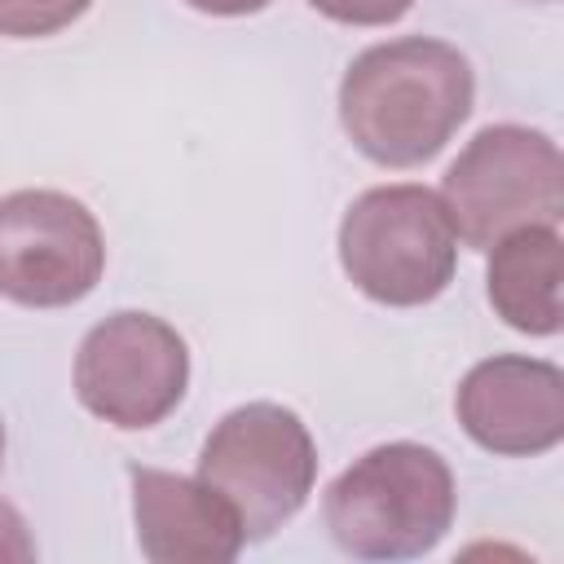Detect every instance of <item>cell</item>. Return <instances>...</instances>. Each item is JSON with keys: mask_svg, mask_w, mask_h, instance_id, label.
<instances>
[{"mask_svg": "<svg viewBox=\"0 0 564 564\" xmlns=\"http://www.w3.org/2000/svg\"><path fill=\"white\" fill-rule=\"evenodd\" d=\"M467 57L432 35H401L352 57L339 84V123L379 167H419L445 150L471 115Z\"/></svg>", "mask_w": 564, "mask_h": 564, "instance_id": "1", "label": "cell"}, {"mask_svg": "<svg viewBox=\"0 0 564 564\" xmlns=\"http://www.w3.org/2000/svg\"><path fill=\"white\" fill-rule=\"evenodd\" d=\"M326 529L357 560H410L432 551L454 524V471L414 441L361 454L326 489Z\"/></svg>", "mask_w": 564, "mask_h": 564, "instance_id": "2", "label": "cell"}, {"mask_svg": "<svg viewBox=\"0 0 564 564\" xmlns=\"http://www.w3.org/2000/svg\"><path fill=\"white\" fill-rule=\"evenodd\" d=\"M339 264L361 295L388 308L436 300L458 264V234L427 185H375L339 220Z\"/></svg>", "mask_w": 564, "mask_h": 564, "instance_id": "3", "label": "cell"}, {"mask_svg": "<svg viewBox=\"0 0 564 564\" xmlns=\"http://www.w3.org/2000/svg\"><path fill=\"white\" fill-rule=\"evenodd\" d=\"M441 203L454 234L489 251L498 238L529 225H560L564 163L546 132L520 123L480 128L441 181Z\"/></svg>", "mask_w": 564, "mask_h": 564, "instance_id": "4", "label": "cell"}, {"mask_svg": "<svg viewBox=\"0 0 564 564\" xmlns=\"http://www.w3.org/2000/svg\"><path fill=\"white\" fill-rule=\"evenodd\" d=\"M198 480L238 511L247 542H264L313 494L317 449L295 410L251 401L212 427L198 454Z\"/></svg>", "mask_w": 564, "mask_h": 564, "instance_id": "5", "label": "cell"}, {"mask_svg": "<svg viewBox=\"0 0 564 564\" xmlns=\"http://www.w3.org/2000/svg\"><path fill=\"white\" fill-rule=\"evenodd\" d=\"M106 269L97 216L62 189L0 194V295L22 308L79 304Z\"/></svg>", "mask_w": 564, "mask_h": 564, "instance_id": "6", "label": "cell"}, {"mask_svg": "<svg viewBox=\"0 0 564 564\" xmlns=\"http://www.w3.org/2000/svg\"><path fill=\"white\" fill-rule=\"evenodd\" d=\"M189 383V348L154 313L123 308L97 322L75 357V397L88 414L141 432L163 423Z\"/></svg>", "mask_w": 564, "mask_h": 564, "instance_id": "7", "label": "cell"}, {"mask_svg": "<svg viewBox=\"0 0 564 564\" xmlns=\"http://www.w3.org/2000/svg\"><path fill=\"white\" fill-rule=\"evenodd\" d=\"M454 410L480 449L529 458L564 436V375L538 357H489L463 375Z\"/></svg>", "mask_w": 564, "mask_h": 564, "instance_id": "8", "label": "cell"}, {"mask_svg": "<svg viewBox=\"0 0 564 564\" xmlns=\"http://www.w3.org/2000/svg\"><path fill=\"white\" fill-rule=\"evenodd\" d=\"M132 516L141 555L154 564H229L242 551L238 511L207 485L159 467H132Z\"/></svg>", "mask_w": 564, "mask_h": 564, "instance_id": "9", "label": "cell"}, {"mask_svg": "<svg viewBox=\"0 0 564 564\" xmlns=\"http://www.w3.org/2000/svg\"><path fill=\"white\" fill-rule=\"evenodd\" d=\"M489 304L524 335L560 330V273L564 247L555 225H529L489 247Z\"/></svg>", "mask_w": 564, "mask_h": 564, "instance_id": "10", "label": "cell"}, {"mask_svg": "<svg viewBox=\"0 0 564 564\" xmlns=\"http://www.w3.org/2000/svg\"><path fill=\"white\" fill-rule=\"evenodd\" d=\"M93 0H0V35L40 40L88 13Z\"/></svg>", "mask_w": 564, "mask_h": 564, "instance_id": "11", "label": "cell"}, {"mask_svg": "<svg viewBox=\"0 0 564 564\" xmlns=\"http://www.w3.org/2000/svg\"><path fill=\"white\" fill-rule=\"evenodd\" d=\"M308 4L344 26H388V22L405 18L414 0H308Z\"/></svg>", "mask_w": 564, "mask_h": 564, "instance_id": "12", "label": "cell"}, {"mask_svg": "<svg viewBox=\"0 0 564 564\" xmlns=\"http://www.w3.org/2000/svg\"><path fill=\"white\" fill-rule=\"evenodd\" d=\"M26 560H35V538L26 533L18 507L0 498V564H26Z\"/></svg>", "mask_w": 564, "mask_h": 564, "instance_id": "13", "label": "cell"}, {"mask_svg": "<svg viewBox=\"0 0 564 564\" xmlns=\"http://www.w3.org/2000/svg\"><path fill=\"white\" fill-rule=\"evenodd\" d=\"M185 4L198 13H212V18H247V13L269 9L273 0H185Z\"/></svg>", "mask_w": 564, "mask_h": 564, "instance_id": "14", "label": "cell"}, {"mask_svg": "<svg viewBox=\"0 0 564 564\" xmlns=\"http://www.w3.org/2000/svg\"><path fill=\"white\" fill-rule=\"evenodd\" d=\"M0 463H4V423H0Z\"/></svg>", "mask_w": 564, "mask_h": 564, "instance_id": "15", "label": "cell"}]
</instances>
